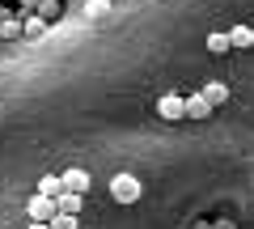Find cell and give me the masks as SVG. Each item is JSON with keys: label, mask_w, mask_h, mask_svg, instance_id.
<instances>
[{"label": "cell", "mask_w": 254, "mask_h": 229, "mask_svg": "<svg viewBox=\"0 0 254 229\" xmlns=\"http://www.w3.org/2000/svg\"><path fill=\"white\" fill-rule=\"evenodd\" d=\"M190 229H212V221H190Z\"/></svg>", "instance_id": "ac0fdd59"}, {"label": "cell", "mask_w": 254, "mask_h": 229, "mask_svg": "<svg viewBox=\"0 0 254 229\" xmlns=\"http://www.w3.org/2000/svg\"><path fill=\"white\" fill-rule=\"evenodd\" d=\"M212 229H237V221H229V217H220V221H212Z\"/></svg>", "instance_id": "e0dca14e"}, {"label": "cell", "mask_w": 254, "mask_h": 229, "mask_svg": "<svg viewBox=\"0 0 254 229\" xmlns=\"http://www.w3.org/2000/svg\"><path fill=\"white\" fill-rule=\"evenodd\" d=\"M38 4H43V0H17V13L21 17H26V13H38Z\"/></svg>", "instance_id": "2e32d148"}, {"label": "cell", "mask_w": 254, "mask_h": 229, "mask_svg": "<svg viewBox=\"0 0 254 229\" xmlns=\"http://www.w3.org/2000/svg\"><path fill=\"white\" fill-rule=\"evenodd\" d=\"M4 4H9V0H0V9H4Z\"/></svg>", "instance_id": "ffe728a7"}, {"label": "cell", "mask_w": 254, "mask_h": 229, "mask_svg": "<svg viewBox=\"0 0 254 229\" xmlns=\"http://www.w3.org/2000/svg\"><path fill=\"white\" fill-rule=\"evenodd\" d=\"M26 229H51V225H34V221H30V225H26Z\"/></svg>", "instance_id": "d6986e66"}, {"label": "cell", "mask_w": 254, "mask_h": 229, "mask_svg": "<svg viewBox=\"0 0 254 229\" xmlns=\"http://www.w3.org/2000/svg\"><path fill=\"white\" fill-rule=\"evenodd\" d=\"M157 115H161L165 123H182V119H187V102H182V93H165V98H157Z\"/></svg>", "instance_id": "7a4b0ae2"}, {"label": "cell", "mask_w": 254, "mask_h": 229, "mask_svg": "<svg viewBox=\"0 0 254 229\" xmlns=\"http://www.w3.org/2000/svg\"><path fill=\"white\" fill-rule=\"evenodd\" d=\"M21 34H26V38H43L47 34V21L38 17V13H26V17H21Z\"/></svg>", "instance_id": "9c48e42d"}, {"label": "cell", "mask_w": 254, "mask_h": 229, "mask_svg": "<svg viewBox=\"0 0 254 229\" xmlns=\"http://www.w3.org/2000/svg\"><path fill=\"white\" fill-rule=\"evenodd\" d=\"M182 102H187V119H208L212 115V106L199 98V93H190V98H182Z\"/></svg>", "instance_id": "30bf717a"}, {"label": "cell", "mask_w": 254, "mask_h": 229, "mask_svg": "<svg viewBox=\"0 0 254 229\" xmlns=\"http://www.w3.org/2000/svg\"><path fill=\"white\" fill-rule=\"evenodd\" d=\"M81 204H85V195H72V191H64L60 200H55V212H68V217H76V212H81Z\"/></svg>", "instance_id": "8fae6325"}, {"label": "cell", "mask_w": 254, "mask_h": 229, "mask_svg": "<svg viewBox=\"0 0 254 229\" xmlns=\"http://www.w3.org/2000/svg\"><path fill=\"white\" fill-rule=\"evenodd\" d=\"M106 0H89V4H85V17H106Z\"/></svg>", "instance_id": "5bb4252c"}, {"label": "cell", "mask_w": 254, "mask_h": 229, "mask_svg": "<svg viewBox=\"0 0 254 229\" xmlns=\"http://www.w3.org/2000/svg\"><path fill=\"white\" fill-rule=\"evenodd\" d=\"M208 51L212 55H229V51H233V47H229V34H220V30H216V34H208Z\"/></svg>", "instance_id": "7c38bea8"}, {"label": "cell", "mask_w": 254, "mask_h": 229, "mask_svg": "<svg viewBox=\"0 0 254 229\" xmlns=\"http://www.w3.org/2000/svg\"><path fill=\"white\" fill-rule=\"evenodd\" d=\"M140 191H144V187H140L136 174H115V178H110V195H115V204H136Z\"/></svg>", "instance_id": "6da1fadb"}, {"label": "cell", "mask_w": 254, "mask_h": 229, "mask_svg": "<svg viewBox=\"0 0 254 229\" xmlns=\"http://www.w3.org/2000/svg\"><path fill=\"white\" fill-rule=\"evenodd\" d=\"M229 47H233V51L254 47V30H250V26H233V30H229Z\"/></svg>", "instance_id": "52a82bcc"}, {"label": "cell", "mask_w": 254, "mask_h": 229, "mask_svg": "<svg viewBox=\"0 0 254 229\" xmlns=\"http://www.w3.org/2000/svg\"><path fill=\"white\" fill-rule=\"evenodd\" d=\"M0 38H21V13H9V9H0Z\"/></svg>", "instance_id": "8992f818"}, {"label": "cell", "mask_w": 254, "mask_h": 229, "mask_svg": "<svg viewBox=\"0 0 254 229\" xmlns=\"http://www.w3.org/2000/svg\"><path fill=\"white\" fill-rule=\"evenodd\" d=\"M199 98L216 110V106H225V102H229V85H225V81H208V85L199 89Z\"/></svg>", "instance_id": "277c9868"}, {"label": "cell", "mask_w": 254, "mask_h": 229, "mask_svg": "<svg viewBox=\"0 0 254 229\" xmlns=\"http://www.w3.org/2000/svg\"><path fill=\"white\" fill-rule=\"evenodd\" d=\"M38 17H43L47 26H51V21L60 17V4H55V0H43V4H38Z\"/></svg>", "instance_id": "4fadbf2b"}, {"label": "cell", "mask_w": 254, "mask_h": 229, "mask_svg": "<svg viewBox=\"0 0 254 229\" xmlns=\"http://www.w3.org/2000/svg\"><path fill=\"white\" fill-rule=\"evenodd\" d=\"M38 195H47V200H60V195H64L60 174H43V178H38Z\"/></svg>", "instance_id": "ba28073f"}, {"label": "cell", "mask_w": 254, "mask_h": 229, "mask_svg": "<svg viewBox=\"0 0 254 229\" xmlns=\"http://www.w3.org/2000/svg\"><path fill=\"white\" fill-rule=\"evenodd\" d=\"M51 229H76V217H68V212H55Z\"/></svg>", "instance_id": "9a60e30c"}, {"label": "cell", "mask_w": 254, "mask_h": 229, "mask_svg": "<svg viewBox=\"0 0 254 229\" xmlns=\"http://www.w3.org/2000/svg\"><path fill=\"white\" fill-rule=\"evenodd\" d=\"M64 191H72V195H85L89 191V170H68V174H60Z\"/></svg>", "instance_id": "5b68a950"}, {"label": "cell", "mask_w": 254, "mask_h": 229, "mask_svg": "<svg viewBox=\"0 0 254 229\" xmlns=\"http://www.w3.org/2000/svg\"><path fill=\"white\" fill-rule=\"evenodd\" d=\"M26 212H30V221L34 225H51L55 221V200H47V195H30V204H26Z\"/></svg>", "instance_id": "3957f363"}]
</instances>
